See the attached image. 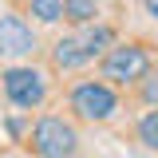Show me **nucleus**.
<instances>
[{"instance_id":"nucleus-11","label":"nucleus","mask_w":158,"mask_h":158,"mask_svg":"<svg viewBox=\"0 0 158 158\" xmlns=\"http://www.w3.org/2000/svg\"><path fill=\"white\" fill-rule=\"evenodd\" d=\"M142 99L150 107H158V71H146L142 75Z\"/></svg>"},{"instance_id":"nucleus-2","label":"nucleus","mask_w":158,"mask_h":158,"mask_svg":"<svg viewBox=\"0 0 158 158\" xmlns=\"http://www.w3.org/2000/svg\"><path fill=\"white\" fill-rule=\"evenodd\" d=\"M0 83H4L8 103L20 107V111H36L40 103L48 99V79L40 75L36 67H8V71L0 75Z\"/></svg>"},{"instance_id":"nucleus-8","label":"nucleus","mask_w":158,"mask_h":158,"mask_svg":"<svg viewBox=\"0 0 158 158\" xmlns=\"http://www.w3.org/2000/svg\"><path fill=\"white\" fill-rule=\"evenodd\" d=\"M95 0H63V16L71 20V24H91L95 20Z\"/></svg>"},{"instance_id":"nucleus-1","label":"nucleus","mask_w":158,"mask_h":158,"mask_svg":"<svg viewBox=\"0 0 158 158\" xmlns=\"http://www.w3.org/2000/svg\"><path fill=\"white\" fill-rule=\"evenodd\" d=\"M32 150H36V158H75L79 135L59 115H44L32 127Z\"/></svg>"},{"instance_id":"nucleus-3","label":"nucleus","mask_w":158,"mask_h":158,"mask_svg":"<svg viewBox=\"0 0 158 158\" xmlns=\"http://www.w3.org/2000/svg\"><path fill=\"white\" fill-rule=\"evenodd\" d=\"M150 71V59L138 44H111L103 52V79L111 83H138Z\"/></svg>"},{"instance_id":"nucleus-6","label":"nucleus","mask_w":158,"mask_h":158,"mask_svg":"<svg viewBox=\"0 0 158 158\" xmlns=\"http://www.w3.org/2000/svg\"><path fill=\"white\" fill-rule=\"evenodd\" d=\"M52 59H56V67H63V71H75V67H83V63H91V59H87V52H83V44H79V36L56 40Z\"/></svg>"},{"instance_id":"nucleus-4","label":"nucleus","mask_w":158,"mask_h":158,"mask_svg":"<svg viewBox=\"0 0 158 158\" xmlns=\"http://www.w3.org/2000/svg\"><path fill=\"white\" fill-rule=\"evenodd\" d=\"M71 111L87 123H107V118L118 111V95L111 91V83H79L71 91Z\"/></svg>"},{"instance_id":"nucleus-9","label":"nucleus","mask_w":158,"mask_h":158,"mask_svg":"<svg viewBox=\"0 0 158 158\" xmlns=\"http://www.w3.org/2000/svg\"><path fill=\"white\" fill-rule=\"evenodd\" d=\"M32 16L40 24H56L63 20V0H32Z\"/></svg>"},{"instance_id":"nucleus-7","label":"nucleus","mask_w":158,"mask_h":158,"mask_svg":"<svg viewBox=\"0 0 158 158\" xmlns=\"http://www.w3.org/2000/svg\"><path fill=\"white\" fill-rule=\"evenodd\" d=\"M79 36V44H83V52H87V59H95V56H103L107 48H111V40H115V32L107 28V24H87L83 32H75Z\"/></svg>"},{"instance_id":"nucleus-10","label":"nucleus","mask_w":158,"mask_h":158,"mask_svg":"<svg viewBox=\"0 0 158 158\" xmlns=\"http://www.w3.org/2000/svg\"><path fill=\"white\" fill-rule=\"evenodd\" d=\"M138 138H142V146L158 150V111H146L138 118Z\"/></svg>"},{"instance_id":"nucleus-5","label":"nucleus","mask_w":158,"mask_h":158,"mask_svg":"<svg viewBox=\"0 0 158 158\" xmlns=\"http://www.w3.org/2000/svg\"><path fill=\"white\" fill-rule=\"evenodd\" d=\"M32 48H36V32L20 16H0V56L20 59V56H32Z\"/></svg>"},{"instance_id":"nucleus-12","label":"nucleus","mask_w":158,"mask_h":158,"mask_svg":"<svg viewBox=\"0 0 158 158\" xmlns=\"http://www.w3.org/2000/svg\"><path fill=\"white\" fill-rule=\"evenodd\" d=\"M142 4H146V16H150V20H158V0H142Z\"/></svg>"}]
</instances>
